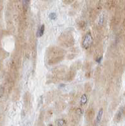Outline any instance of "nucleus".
<instances>
[{
	"label": "nucleus",
	"mask_w": 125,
	"mask_h": 126,
	"mask_svg": "<svg viewBox=\"0 0 125 126\" xmlns=\"http://www.w3.org/2000/svg\"><path fill=\"white\" fill-rule=\"evenodd\" d=\"M92 42V37L91 34L90 33H88L84 37L83 41H82V46L85 49H88L91 46Z\"/></svg>",
	"instance_id": "obj_1"
},
{
	"label": "nucleus",
	"mask_w": 125,
	"mask_h": 126,
	"mask_svg": "<svg viewBox=\"0 0 125 126\" xmlns=\"http://www.w3.org/2000/svg\"><path fill=\"white\" fill-rule=\"evenodd\" d=\"M44 31H45V25H42L40 28L38 29L37 32V36L38 37H42V36L43 35V33H44Z\"/></svg>",
	"instance_id": "obj_2"
},
{
	"label": "nucleus",
	"mask_w": 125,
	"mask_h": 126,
	"mask_svg": "<svg viewBox=\"0 0 125 126\" xmlns=\"http://www.w3.org/2000/svg\"><path fill=\"white\" fill-rule=\"evenodd\" d=\"M103 109H101L99 110V112H98V114L97 115V118H96V121H97V122H99L102 119V117H103Z\"/></svg>",
	"instance_id": "obj_3"
},
{
	"label": "nucleus",
	"mask_w": 125,
	"mask_h": 126,
	"mask_svg": "<svg viewBox=\"0 0 125 126\" xmlns=\"http://www.w3.org/2000/svg\"><path fill=\"white\" fill-rule=\"evenodd\" d=\"M87 100H88V98H87V96L86 95H83L81 97V100H80V102H81V104H86V102H87Z\"/></svg>",
	"instance_id": "obj_4"
},
{
	"label": "nucleus",
	"mask_w": 125,
	"mask_h": 126,
	"mask_svg": "<svg viewBox=\"0 0 125 126\" xmlns=\"http://www.w3.org/2000/svg\"><path fill=\"white\" fill-rule=\"evenodd\" d=\"M65 121L63 120V119H59L58 121L56 122V124L57 126H63V125L65 124Z\"/></svg>",
	"instance_id": "obj_5"
},
{
	"label": "nucleus",
	"mask_w": 125,
	"mask_h": 126,
	"mask_svg": "<svg viewBox=\"0 0 125 126\" xmlns=\"http://www.w3.org/2000/svg\"><path fill=\"white\" fill-rule=\"evenodd\" d=\"M49 18H50V20H55L57 18L56 14H55V13H50V14L49 15Z\"/></svg>",
	"instance_id": "obj_6"
},
{
	"label": "nucleus",
	"mask_w": 125,
	"mask_h": 126,
	"mask_svg": "<svg viewBox=\"0 0 125 126\" xmlns=\"http://www.w3.org/2000/svg\"><path fill=\"white\" fill-rule=\"evenodd\" d=\"M30 0H23V5L25 7H27L28 5V4L30 3Z\"/></svg>",
	"instance_id": "obj_7"
},
{
	"label": "nucleus",
	"mask_w": 125,
	"mask_h": 126,
	"mask_svg": "<svg viewBox=\"0 0 125 126\" xmlns=\"http://www.w3.org/2000/svg\"><path fill=\"white\" fill-rule=\"evenodd\" d=\"M101 59H102V57H100V58L98 59H97V62H101Z\"/></svg>",
	"instance_id": "obj_8"
}]
</instances>
